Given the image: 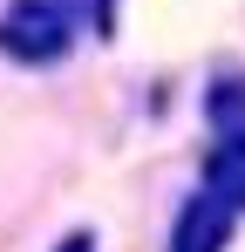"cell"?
Listing matches in <instances>:
<instances>
[{
  "label": "cell",
  "mask_w": 245,
  "mask_h": 252,
  "mask_svg": "<svg viewBox=\"0 0 245 252\" xmlns=\"http://www.w3.org/2000/svg\"><path fill=\"white\" fill-rule=\"evenodd\" d=\"M89 34L68 0H7L0 7V55L14 68H61Z\"/></svg>",
  "instance_id": "obj_1"
},
{
  "label": "cell",
  "mask_w": 245,
  "mask_h": 252,
  "mask_svg": "<svg viewBox=\"0 0 245 252\" xmlns=\"http://www.w3.org/2000/svg\"><path fill=\"white\" fill-rule=\"evenodd\" d=\"M68 7L82 14V28H89L95 41H109V34H116V0H68Z\"/></svg>",
  "instance_id": "obj_5"
},
{
  "label": "cell",
  "mask_w": 245,
  "mask_h": 252,
  "mask_svg": "<svg viewBox=\"0 0 245 252\" xmlns=\"http://www.w3.org/2000/svg\"><path fill=\"white\" fill-rule=\"evenodd\" d=\"M55 252H95V232H82V225H75L68 239H55Z\"/></svg>",
  "instance_id": "obj_6"
},
{
  "label": "cell",
  "mask_w": 245,
  "mask_h": 252,
  "mask_svg": "<svg viewBox=\"0 0 245 252\" xmlns=\"http://www.w3.org/2000/svg\"><path fill=\"white\" fill-rule=\"evenodd\" d=\"M204 123L211 136H245V68H211V82H204Z\"/></svg>",
  "instance_id": "obj_4"
},
{
  "label": "cell",
  "mask_w": 245,
  "mask_h": 252,
  "mask_svg": "<svg viewBox=\"0 0 245 252\" xmlns=\"http://www.w3.org/2000/svg\"><path fill=\"white\" fill-rule=\"evenodd\" d=\"M232 232H239V211L218 205L211 191H191V198L177 205V218H170L163 252H225V246H232Z\"/></svg>",
  "instance_id": "obj_2"
},
{
  "label": "cell",
  "mask_w": 245,
  "mask_h": 252,
  "mask_svg": "<svg viewBox=\"0 0 245 252\" xmlns=\"http://www.w3.org/2000/svg\"><path fill=\"white\" fill-rule=\"evenodd\" d=\"M198 191H211L218 205H232L245 218V136H211V150L198 164Z\"/></svg>",
  "instance_id": "obj_3"
}]
</instances>
